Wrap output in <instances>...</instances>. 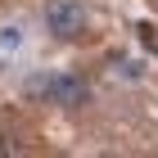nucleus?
I'll list each match as a JSON object with an SVG mask.
<instances>
[{
  "label": "nucleus",
  "instance_id": "nucleus-1",
  "mask_svg": "<svg viewBox=\"0 0 158 158\" xmlns=\"http://www.w3.org/2000/svg\"><path fill=\"white\" fill-rule=\"evenodd\" d=\"M86 27H90L86 0H50L45 5V32L54 41H81Z\"/></svg>",
  "mask_w": 158,
  "mask_h": 158
},
{
  "label": "nucleus",
  "instance_id": "nucleus-2",
  "mask_svg": "<svg viewBox=\"0 0 158 158\" xmlns=\"http://www.w3.org/2000/svg\"><path fill=\"white\" fill-rule=\"evenodd\" d=\"M36 95L54 109H86L90 104V81L77 73H50L36 81Z\"/></svg>",
  "mask_w": 158,
  "mask_h": 158
},
{
  "label": "nucleus",
  "instance_id": "nucleus-3",
  "mask_svg": "<svg viewBox=\"0 0 158 158\" xmlns=\"http://www.w3.org/2000/svg\"><path fill=\"white\" fill-rule=\"evenodd\" d=\"M18 41H23V36H18V27H5V36H0V45H5V50H14Z\"/></svg>",
  "mask_w": 158,
  "mask_h": 158
},
{
  "label": "nucleus",
  "instance_id": "nucleus-4",
  "mask_svg": "<svg viewBox=\"0 0 158 158\" xmlns=\"http://www.w3.org/2000/svg\"><path fill=\"white\" fill-rule=\"evenodd\" d=\"M0 154H5V145H0Z\"/></svg>",
  "mask_w": 158,
  "mask_h": 158
},
{
  "label": "nucleus",
  "instance_id": "nucleus-5",
  "mask_svg": "<svg viewBox=\"0 0 158 158\" xmlns=\"http://www.w3.org/2000/svg\"><path fill=\"white\" fill-rule=\"evenodd\" d=\"M149 5H158V0H149Z\"/></svg>",
  "mask_w": 158,
  "mask_h": 158
}]
</instances>
